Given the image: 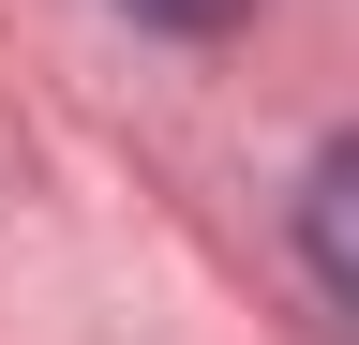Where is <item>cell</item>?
Wrapping results in <instances>:
<instances>
[{"label":"cell","instance_id":"obj_1","mask_svg":"<svg viewBox=\"0 0 359 345\" xmlns=\"http://www.w3.org/2000/svg\"><path fill=\"white\" fill-rule=\"evenodd\" d=\"M299 255H314V285L359 315V136L314 150V181H299Z\"/></svg>","mask_w":359,"mask_h":345},{"label":"cell","instance_id":"obj_2","mask_svg":"<svg viewBox=\"0 0 359 345\" xmlns=\"http://www.w3.org/2000/svg\"><path fill=\"white\" fill-rule=\"evenodd\" d=\"M120 15H135V30H180V46H224L255 0H120Z\"/></svg>","mask_w":359,"mask_h":345}]
</instances>
